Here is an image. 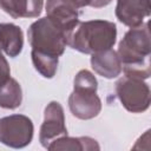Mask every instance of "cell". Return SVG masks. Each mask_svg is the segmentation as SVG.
Listing matches in <instances>:
<instances>
[{"mask_svg":"<svg viewBox=\"0 0 151 151\" xmlns=\"http://www.w3.org/2000/svg\"><path fill=\"white\" fill-rule=\"evenodd\" d=\"M118 57L124 65L126 76L147 79L151 74L150 54L151 42L149 24L130 28L118 46Z\"/></svg>","mask_w":151,"mask_h":151,"instance_id":"cell-1","label":"cell"},{"mask_svg":"<svg viewBox=\"0 0 151 151\" xmlns=\"http://www.w3.org/2000/svg\"><path fill=\"white\" fill-rule=\"evenodd\" d=\"M116 24L107 20H90L79 22L73 29L68 45L86 54H93L111 48L116 42Z\"/></svg>","mask_w":151,"mask_h":151,"instance_id":"cell-2","label":"cell"},{"mask_svg":"<svg viewBox=\"0 0 151 151\" xmlns=\"http://www.w3.org/2000/svg\"><path fill=\"white\" fill-rule=\"evenodd\" d=\"M71 34L47 17L34 21L27 32L32 51L53 58H59L64 53Z\"/></svg>","mask_w":151,"mask_h":151,"instance_id":"cell-3","label":"cell"},{"mask_svg":"<svg viewBox=\"0 0 151 151\" xmlns=\"http://www.w3.org/2000/svg\"><path fill=\"white\" fill-rule=\"evenodd\" d=\"M116 93L122 105L132 113H140L150 106V88L142 78L124 76L116 83Z\"/></svg>","mask_w":151,"mask_h":151,"instance_id":"cell-4","label":"cell"},{"mask_svg":"<svg viewBox=\"0 0 151 151\" xmlns=\"http://www.w3.org/2000/svg\"><path fill=\"white\" fill-rule=\"evenodd\" d=\"M33 138V123L24 114L0 118V143L14 149L27 146Z\"/></svg>","mask_w":151,"mask_h":151,"instance_id":"cell-5","label":"cell"},{"mask_svg":"<svg viewBox=\"0 0 151 151\" xmlns=\"http://www.w3.org/2000/svg\"><path fill=\"white\" fill-rule=\"evenodd\" d=\"M67 136V129L65 126L64 109L58 101H51L44 113V122L40 127L39 140L41 145L47 146L59 137Z\"/></svg>","mask_w":151,"mask_h":151,"instance_id":"cell-6","label":"cell"},{"mask_svg":"<svg viewBox=\"0 0 151 151\" xmlns=\"http://www.w3.org/2000/svg\"><path fill=\"white\" fill-rule=\"evenodd\" d=\"M71 113L83 120L97 117L101 110V100L97 96V90L74 88L68 97Z\"/></svg>","mask_w":151,"mask_h":151,"instance_id":"cell-7","label":"cell"},{"mask_svg":"<svg viewBox=\"0 0 151 151\" xmlns=\"http://www.w3.org/2000/svg\"><path fill=\"white\" fill-rule=\"evenodd\" d=\"M150 12V0H117L116 17L130 28L140 26Z\"/></svg>","mask_w":151,"mask_h":151,"instance_id":"cell-8","label":"cell"},{"mask_svg":"<svg viewBox=\"0 0 151 151\" xmlns=\"http://www.w3.org/2000/svg\"><path fill=\"white\" fill-rule=\"evenodd\" d=\"M47 18L60 25L65 31L72 33L79 24L78 8L72 0H47Z\"/></svg>","mask_w":151,"mask_h":151,"instance_id":"cell-9","label":"cell"},{"mask_svg":"<svg viewBox=\"0 0 151 151\" xmlns=\"http://www.w3.org/2000/svg\"><path fill=\"white\" fill-rule=\"evenodd\" d=\"M91 66L97 74L107 79L118 77L123 70L118 53L112 48L93 53L91 57Z\"/></svg>","mask_w":151,"mask_h":151,"instance_id":"cell-10","label":"cell"},{"mask_svg":"<svg viewBox=\"0 0 151 151\" xmlns=\"http://www.w3.org/2000/svg\"><path fill=\"white\" fill-rule=\"evenodd\" d=\"M44 0H0V8L12 18H34L40 15Z\"/></svg>","mask_w":151,"mask_h":151,"instance_id":"cell-11","label":"cell"},{"mask_svg":"<svg viewBox=\"0 0 151 151\" xmlns=\"http://www.w3.org/2000/svg\"><path fill=\"white\" fill-rule=\"evenodd\" d=\"M22 31L14 24H0V48L11 57L19 55L22 51Z\"/></svg>","mask_w":151,"mask_h":151,"instance_id":"cell-12","label":"cell"},{"mask_svg":"<svg viewBox=\"0 0 151 151\" xmlns=\"http://www.w3.org/2000/svg\"><path fill=\"white\" fill-rule=\"evenodd\" d=\"M99 145L97 140L90 137H67L63 136L53 140L47 150L51 151H92L99 150Z\"/></svg>","mask_w":151,"mask_h":151,"instance_id":"cell-13","label":"cell"},{"mask_svg":"<svg viewBox=\"0 0 151 151\" xmlns=\"http://www.w3.org/2000/svg\"><path fill=\"white\" fill-rule=\"evenodd\" d=\"M21 101V86L14 78H9L2 86H0V107L13 110L19 107Z\"/></svg>","mask_w":151,"mask_h":151,"instance_id":"cell-14","label":"cell"},{"mask_svg":"<svg viewBox=\"0 0 151 151\" xmlns=\"http://www.w3.org/2000/svg\"><path fill=\"white\" fill-rule=\"evenodd\" d=\"M32 57V63L34 65V68L45 78H53L55 76L57 68H58V59L59 58H53L48 57L38 52L32 51L31 52Z\"/></svg>","mask_w":151,"mask_h":151,"instance_id":"cell-15","label":"cell"},{"mask_svg":"<svg viewBox=\"0 0 151 151\" xmlns=\"http://www.w3.org/2000/svg\"><path fill=\"white\" fill-rule=\"evenodd\" d=\"M74 88H90V90H97L98 83L96 77L87 70H81L77 73L73 81Z\"/></svg>","mask_w":151,"mask_h":151,"instance_id":"cell-16","label":"cell"},{"mask_svg":"<svg viewBox=\"0 0 151 151\" xmlns=\"http://www.w3.org/2000/svg\"><path fill=\"white\" fill-rule=\"evenodd\" d=\"M11 68H9V65L6 60V58L2 55L1 53V48H0V86H2L11 77Z\"/></svg>","mask_w":151,"mask_h":151,"instance_id":"cell-17","label":"cell"},{"mask_svg":"<svg viewBox=\"0 0 151 151\" xmlns=\"http://www.w3.org/2000/svg\"><path fill=\"white\" fill-rule=\"evenodd\" d=\"M112 0H91L90 5L91 7H94V8H100V7H104V6H107Z\"/></svg>","mask_w":151,"mask_h":151,"instance_id":"cell-18","label":"cell"},{"mask_svg":"<svg viewBox=\"0 0 151 151\" xmlns=\"http://www.w3.org/2000/svg\"><path fill=\"white\" fill-rule=\"evenodd\" d=\"M73 4L77 6V8H81V7H85V6H88L91 0H72Z\"/></svg>","mask_w":151,"mask_h":151,"instance_id":"cell-19","label":"cell"}]
</instances>
